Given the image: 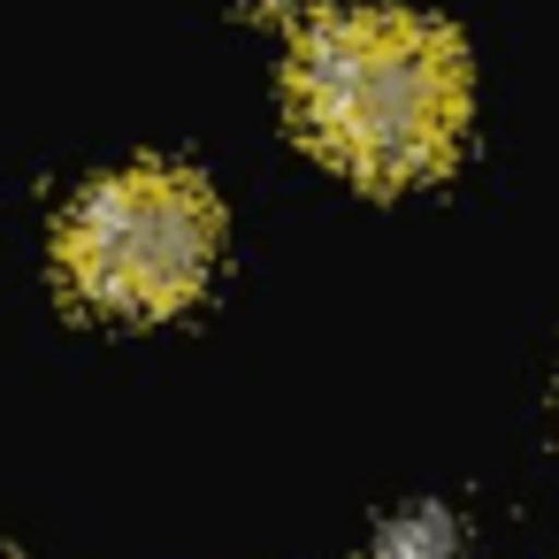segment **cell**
<instances>
[{
	"instance_id": "277c9868",
	"label": "cell",
	"mask_w": 559,
	"mask_h": 559,
	"mask_svg": "<svg viewBox=\"0 0 559 559\" xmlns=\"http://www.w3.org/2000/svg\"><path fill=\"white\" fill-rule=\"evenodd\" d=\"M261 16H276V24H299V32H314V24H330L337 16V0H253Z\"/></svg>"
},
{
	"instance_id": "7a4b0ae2",
	"label": "cell",
	"mask_w": 559,
	"mask_h": 559,
	"mask_svg": "<svg viewBox=\"0 0 559 559\" xmlns=\"http://www.w3.org/2000/svg\"><path fill=\"white\" fill-rule=\"evenodd\" d=\"M223 246V207L185 162H131L85 185L55 230L62 284L100 314H169L185 307Z\"/></svg>"
},
{
	"instance_id": "6da1fadb",
	"label": "cell",
	"mask_w": 559,
	"mask_h": 559,
	"mask_svg": "<svg viewBox=\"0 0 559 559\" xmlns=\"http://www.w3.org/2000/svg\"><path fill=\"white\" fill-rule=\"evenodd\" d=\"M292 123L360 185L437 177L467 123L460 39L414 9H337L292 55Z\"/></svg>"
},
{
	"instance_id": "3957f363",
	"label": "cell",
	"mask_w": 559,
	"mask_h": 559,
	"mask_svg": "<svg viewBox=\"0 0 559 559\" xmlns=\"http://www.w3.org/2000/svg\"><path fill=\"white\" fill-rule=\"evenodd\" d=\"M460 544H452V521L437 513V506H421V513H399L391 528H383V544H376V559H452Z\"/></svg>"
}]
</instances>
